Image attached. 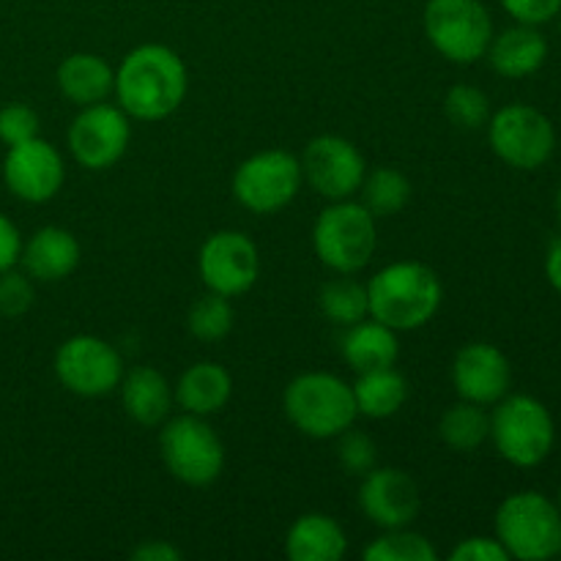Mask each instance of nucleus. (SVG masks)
<instances>
[{"label": "nucleus", "instance_id": "1", "mask_svg": "<svg viewBox=\"0 0 561 561\" xmlns=\"http://www.w3.org/2000/svg\"><path fill=\"white\" fill-rule=\"evenodd\" d=\"M190 91L186 64L164 44H140L115 69V99L129 118L157 124L170 118Z\"/></svg>", "mask_w": 561, "mask_h": 561}, {"label": "nucleus", "instance_id": "2", "mask_svg": "<svg viewBox=\"0 0 561 561\" xmlns=\"http://www.w3.org/2000/svg\"><path fill=\"white\" fill-rule=\"evenodd\" d=\"M444 301L438 274L420 261H398L376 272L367 283L370 318L394 332H414L436 318Z\"/></svg>", "mask_w": 561, "mask_h": 561}, {"label": "nucleus", "instance_id": "3", "mask_svg": "<svg viewBox=\"0 0 561 561\" xmlns=\"http://www.w3.org/2000/svg\"><path fill=\"white\" fill-rule=\"evenodd\" d=\"M283 409L290 425L307 438H337L359 416L354 389L334 373H301L285 387Z\"/></svg>", "mask_w": 561, "mask_h": 561}, {"label": "nucleus", "instance_id": "4", "mask_svg": "<svg viewBox=\"0 0 561 561\" xmlns=\"http://www.w3.org/2000/svg\"><path fill=\"white\" fill-rule=\"evenodd\" d=\"M493 529L510 559L548 561L561 553V513L557 502L540 491H520L504 499Z\"/></svg>", "mask_w": 561, "mask_h": 561}, {"label": "nucleus", "instance_id": "5", "mask_svg": "<svg viewBox=\"0 0 561 561\" xmlns=\"http://www.w3.org/2000/svg\"><path fill=\"white\" fill-rule=\"evenodd\" d=\"M491 442L515 469H535L557 444V425L546 403L531 394H504L491 414Z\"/></svg>", "mask_w": 561, "mask_h": 561}, {"label": "nucleus", "instance_id": "6", "mask_svg": "<svg viewBox=\"0 0 561 561\" xmlns=\"http://www.w3.org/2000/svg\"><path fill=\"white\" fill-rule=\"evenodd\" d=\"M376 244V217L351 197L332 201L312 225V250L334 274L362 272L373 261Z\"/></svg>", "mask_w": 561, "mask_h": 561}, {"label": "nucleus", "instance_id": "7", "mask_svg": "<svg viewBox=\"0 0 561 561\" xmlns=\"http://www.w3.org/2000/svg\"><path fill=\"white\" fill-rule=\"evenodd\" d=\"M159 455L170 474L190 488H206L225 469V444L206 416L181 414L162 422Z\"/></svg>", "mask_w": 561, "mask_h": 561}, {"label": "nucleus", "instance_id": "8", "mask_svg": "<svg viewBox=\"0 0 561 561\" xmlns=\"http://www.w3.org/2000/svg\"><path fill=\"white\" fill-rule=\"evenodd\" d=\"M422 25L433 49L458 66L485 58L493 38V16L482 0H427Z\"/></svg>", "mask_w": 561, "mask_h": 561}, {"label": "nucleus", "instance_id": "9", "mask_svg": "<svg viewBox=\"0 0 561 561\" xmlns=\"http://www.w3.org/2000/svg\"><path fill=\"white\" fill-rule=\"evenodd\" d=\"M488 142L507 168L537 170L557 151V129L542 110L531 104H507L491 113Z\"/></svg>", "mask_w": 561, "mask_h": 561}, {"label": "nucleus", "instance_id": "10", "mask_svg": "<svg viewBox=\"0 0 561 561\" xmlns=\"http://www.w3.org/2000/svg\"><path fill=\"white\" fill-rule=\"evenodd\" d=\"M301 162L290 151L268 148L252 153L250 159L236 168L233 197L252 214H277L299 195L301 190Z\"/></svg>", "mask_w": 561, "mask_h": 561}, {"label": "nucleus", "instance_id": "11", "mask_svg": "<svg viewBox=\"0 0 561 561\" xmlns=\"http://www.w3.org/2000/svg\"><path fill=\"white\" fill-rule=\"evenodd\" d=\"M55 376L60 387L77 398H104L124 378V359L107 340L96 334H75L55 354Z\"/></svg>", "mask_w": 561, "mask_h": 561}, {"label": "nucleus", "instance_id": "12", "mask_svg": "<svg viewBox=\"0 0 561 561\" xmlns=\"http://www.w3.org/2000/svg\"><path fill=\"white\" fill-rule=\"evenodd\" d=\"M129 115L118 104L99 102L80 107L69 126V151L85 170H110L126 157L131 140Z\"/></svg>", "mask_w": 561, "mask_h": 561}, {"label": "nucleus", "instance_id": "13", "mask_svg": "<svg viewBox=\"0 0 561 561\" xmlns=\"http://www.w3.org/2000/svg\"><path fill=\"white\" fill-rule=\"evenodd\" d=\"M197 268L208 290L233 299L247 294L261 277V252L247 233L217 230L203 241Z\"/></svg>", "mask_w": 561, "mask_h": 561}, {"label": "nucleus", "instance_id": "14", "mask_svg": "<svg viewBox=\"0 0 561 561\" xmlns=\"http://www.w3.org/2000/svg\"><path fill=\"white\" fill-rule=\"evenodd\" d=\"M301 175L327 201H345L359 192L367 162L359 148L340 135H318L301 153Z\"/></svg>", "mask_w": 561, "mask_h": 561}, {"label": "nucleus", "instance_id": "15", "mask_svg": "<svg viewBox=\"0 0 561 561\" xmlns=\"http://www.w3.org/2000/svg\"><path fill=\"white\" fill-rule=\"evenodd\" d=\"M3 181L14 197L25 203H47L66 181V164L58 148L42 137L11 146L3 159Z\"/></svg>", "mask_w": 561, "mask_h": 561}, {"label": "nucleus", "instance_id": "16", "mask_svg": "<svg viewBox=\"0 0 561 561\" xmlns=\"http://www.w3.org/2000/svg\"><path fill=\"white\" fill-rule=\"evenodd\" d=\"M359 510L378 529H403L422 510L420 485L403 469H373L362 477Z\"/></svg>", "mask_w": 561, "mask_h": 561}, {"label": "nucleus", "instance_id": "17", "mask_svg": "<svg viewBox=\"0 0 561 561\" xmlns=\"http://www.w3.org/2000/svg\"><path fill=\"white\" fill-rule=\"evenodd\" d=\"M453 383L460 400L496 405L513 387V367L504 351L491 343H469L455 354Z\"/></svg>", "mask_w": 561, "mask_h": 561}, {"label": "nucleus", "instance_id": "18", "mask_svg": "<svg viewBox=\"0 0 561 561\" xmlns=\"http://www.w3.org/2000/svg\"><path fill=\"white\" fill-rule=\"evenodd\" d=\"M80 241L75 233L58 225H47V228L36 230L31 239L22 244L20 263L25 274L36 283H58L75 274L80 266Z\"/></svg>", "mask_w": 561, "mask_h": 561}, {"label": "nucleus", "instance_id": "19", "mask_svg": "<svg viewBox=\"0 0 561 561\" xmlns=\"http://www.w3.org/2000/svg\"><path fill=\"white\" fill-rule=\"evenodd\" d=\"M485 58L491 60V69L504 80H524L542 69L548 58V42L535 25L518 22L499 36L493 33Z\"/></svg>", "mask_w": 561, "mask_h": 561}, {"label": "nucleus", "instance_id": "20", "mask_svg": "<svg viewBox=\"0 0 561 561\" xmlns=\"http://www.w3.org/2000/svg\"><path fill=\"white\" fill-rule=\"evenodd\" d=\"M124 411L142 427L162 425L173 409V387L157 367H131L118 383Z\"/></svg>", "mask_w": 561, "mask_h": 561}, {"label": "nucleus", "instance_id": "21", "mask_svg": "<svg viewBox=\"0 0 561 561\" xmlns=\"http://www.w3.org/2000/svg\"><path fill=\"white\" fill-rule=\"evenodd\" d=\"M181 411L195 416H211L228 405L233 394V378L217 362H195L181 373L173 389Z\"/></svg>", "mask_w": 561, "mask_h": 561}, {"label": "nucleus", "instance_id": "22", "mask_svg": "<svg viewBox=\"0 0 561 561\" xmlns=\"http://www.w3.org/2000/svg\"><path fill=\"white\" fill-rule=\"evenodd\" d=\"M345 551H348V537L332 515H301L285 535V553L290 561H337L345 557Z\"/></svg>", "mask_w": 561, "mask_h": 561}, {"label": "nucleus", "instance_id": "23", "mask_svg": "<svg viewBox=\"0 0 561 561\" xmlns=\"http://www.w3.org/2000/svg\"><path fill=\"white\" fill-rule=\"evenodd\" d=\"M340 354L356 373L394 367L400 356L398 332L389 329L387 323L376 321V318H370V321L365 318L354 327H345V334L340 337Z\"/></svg>", "mask_w": 561, "mask_h": 561}, {"label": "nucleus", "instance_id": "24", "mask_svg": "<svg viewBox=\"0 0 561 561\" xmlns=\"http://www.w3.org/2000/svg\"><path fill=\"white\" fill-rule=\"evenodd\" d=\"M58 88L77 107L107 102L115 88V69L93 53H75L58 66Z\"/></svg>", "mask_w": 561, "mask_h": 561}, {"label": "nucleus", "instance_id": "25", "mask_svg": "<svg viewBox=\"0 0 561 561\" xmlns=\"http://www.w3.org/2000/svg\"><path fill=\"white\" fill-rule=\"evenodd\" d=\"M356 400V411L367 420H389L398 414L409 400V383L394 367L359 373L356 383H351Z\"/></svg>", "mask_w": 561, "mask_h": 561}, {"label": "nucleus", "instance_id": "26", "mask_svg": "<svg viewBox=\"0 0 561 561\" xmlns=\"http://www.w3.org/2000/svg\"><path fill=\"white\" fill-rule=\"evenodd\" d=\"M438 436L455 453H474L491 438V414L485 411V405L460 400L442 414Z\"/></svg>", "mask_w": 561, "mask_h": 561}, {"label": "nucleus", "instance_id": "27", "mask_svg": "<svg viewBox=\"0 0 561 561\" xmlns=\"http://www.w3.org/2000/svg\"><path fill=\"white\" fill-rule=\"evenodd\" d=\"M362 206L373 214V217H394L403 211L411 203L414 186L411 179L398 168H376L365 175L359 186Z\"/></svg>", "mask_w": 561, "mask_h": 561}, {"label": "nucleus", "instance_id": "28", "mask_svg": "<svg viewBox=\"0 0 561 561\" xmlns=\"http://www.w3.org/2000/svg\"><path fill=\"white\" fill-rule=\"evenodd\" d=\"M318 307L323 316L337 327H354V323L370 318V307H367V285L354 279L351 274H340V277L323 283L321 294H318Z\"/></svg>", "mask_w": 561, "mask_h": 561}, {"label": "nucleus", "instance_id": "29", "mask_svg": "<svg viewBox=\"0 0 561 561\" xmlns=\"http://www.w3.org/2000/svg\"><path fill=\"white\" fill-rule=\"evenodd\" d=\"M233 305H230L228 296L214 294V290L203 294L186 312V329L201 343H219L233 332Z\"/></svg>", "mask_w": 561, "mask_h": 561}, {"label": "nucleus", "instance_id": "30", "mask_svg": "<svg viewBox=\"0 0 561 561\" xmlns=\"http://www.w3.org/2000/svg\"><path fill=\"white\" fill-rule=\"evenodd\" d=\"M436 548L420 531L403 529H383L381 537L365 548L367 561H436Z\"/></svg>", "mask_w": 561, "mask_h": 561}, {"label": "nucleus", "instance_id": "31", "mask_svg": "<svg viewBox=\"0 0 561 561\" xmlns=\"http://www.w3.org/2000/svg\"><path fill=\"white\" fill-rule=\"evenodd\" d=\"M444 115L458 129H482L491 121V99L482 88L460 82V85L449 88L447 96H444Z\"/></svg>", "mask_w": 561, "mask_h": 561}, {"label": "nucleus", "instance_id": "32", "mask_svg": "<svg viewBox=\"0 0 561 561\" xmlns=\"http://www.w3.org/2000/svg\"><path fill=\"white\" fill-rule=\"evenodd\" d=\"M378 447L367 433L362 431H343L337 436V463L343 466L348 474L365 477L367 471L376 469Z\"/></svg>", "mask_w": 561, "mask_h": 561}, {"label": "nucleus", "instance_id": "33", "mask_svg": "<svg viewBox=\"0 0 561 561\" xmlns=\"http://www.w3.org/2000/svg\"><path fill=\"white\" fill-rule=\"evenodd\" d=\"M38 129H42L38 113L27 104H5L0 110V142H5L9 148L38 137Z\"/></svg>", "mask_w": 561, "mask_h": 561}, {"label": "nucleus", "instance_id": "34", "mask_svg": "<svg viewBox=\"0 0 561 561\" xmlns=\"http://www.w3.org/2000/svg\"><path fill=\"white\" fill-rule=\"evenodd\" d=\"M33 279L27 274L0 272V316L20 318L33 307Z\"/></svg>", "mask_w": 561, "mask_h": 561}, {"label": "nucleus", "instance_id": "35", "mask_svg": "<svg viewBox=\"0 0 561 561\" xmlns=\"http://www.w3.org/2000/svg\"><path fill=\"white\" fill-rule=\"evenodd\" d=\"M502 9L520 25H546L557 20L561 11V0H502Z\"/></svg>", "mask_w": 561, "mask_h": 561}, {"label": "nucleus", "instance_id": "36", "mask_svg": "<svg viewBox=\"0 0 561 561\" xmlns=\"http://www.w3.org/2000/svg\"><path fill=\"white\" fill-rule=\"evenodd\" d=\"M453 561H507L510 553L504 551L496 537H466L460 546L449 553Z\"/></svg>", "mask_w": 561, "mask_h": 561}, {"label": "nucleus", "instance_id": "37", "mask_svg": "<svg viewBox=\"0 0 561 561\" xmlns=\"http://www.w3.org/2000/svg\"><path fill=\"white\" fill-rule=\"evenodd\" d=\"M22 236L20 228L5 214H0V272H9L20 263Z\"/></svg>", "mask_w": 561, "mask_h": 561}, {"label": "nucleus", "instance_id": "38", "mask_svg": "<svg viewBox=\"0 0 561 561\" xmlns=\"http://www.w3.org/2000/svg\"><path fill=\"white\" fill-rule=\"evenodd\" d=\"M135 561H181V551L168 540H151L142 542L131 551Z\"/></svg>", "mask_w": 561, "mask_h": 561}, {"label": "nucleus", "instance_id": "39", "mask_svg": "<svg viewBox=\"0 0 561 561\" xmlns=\"http://www.w3.org/2000/svg\"><path fill=\"white\" fill-rule=\"evenodd\" d=\"M546 277L548 283L553 285V290L561 294V236L548 247V255H546Z\"/></svg>", "mask_w": 561, "mask_h": 561}, {"label": "nucleus", "instance_id": "40", "mask_svg": "<svg viewBox=\"0 0 561 561\" xmlns=\"http://www.w3.org/2000/svg\"><path fill=\"white\" fill-rule=\"evenodd\" d=\"M557 217H559V222H561V186H559V192H557Z\"/></svg>", "mask_w": 561, "mask_h": 561}, {"label": "nucleus", "instance_id": "41", "mask_svg": "<svg viewBox=\"0 0 561 561\" xmlns=\"http://www.w3.org/2000/svg\"><path fill=\"white\" fill-rule=\"evenodd\" d=\"M557 507H559V513H561V488H559V499H557Z\"/></svg>", "mask_w": 561, "mask_h": 561}, {"label": "nucleus", "instance_id": "42", "mask_svg": "<svg viewBox=\"0 0 561 561\" xmlns=\"http://www.w3.org/2000/svg\"><path fill=\"white\" fill-rule=\"evenodd\" d=\"M559 27H561V11H559Z\"/></svg>", "mask_w": 561, "mask_h": 561}, {"label": "nucleus", "instance_id": "43", "mask_svg": "<svg viewBox=\"0 0 561 561\" xmlns=\"http://www.w3.org/2000/svg\"><path fill=\"white\" fill-rule=\"evenodd\" d=\"M559 557H561V553H559Z\"/></svg>", "mask_w": 561, "mask_h": 561}]
</instances>
